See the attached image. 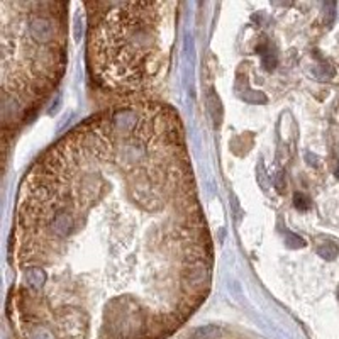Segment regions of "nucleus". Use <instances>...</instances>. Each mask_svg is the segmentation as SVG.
Returning a JSON list of instances; mask_svg holds the SVG:
<instances>
[{"label":"nucleus","mask_w":339,"mask_h":339,"mask_svg":"<svg viewBox=\"0 0 339 339\" xmlns=\"http://www.w3.org/2000/svg\"><path fill=\"white\" fill-rule=\"evenodd\" d=\"M63 3L14 2L2 7L3 105L31 107L56 83L65 68Z\"/></svg>","instance_id":"obj_1"},{"label":"nucleus","mask_w":339,"mask_h":339,"mask_svg":"<svg viewBox=\"0 0 339 339\" xmlns=\"http://www.w3.org/2000/svg\"><path fill=\"white\" fill-rule=\"evenodd\" d=\"M92 27L93 73L109 88L136 90L156 75L163 41L161 24L170 3H110Z\"/></svg>","instance_id":"obj_2"},{"label":"nucleus","mask_w":339,"mask_h":339,"mask_svg":"<svg viewBox=\"0 0 339 339\" xmlns=\"http://www.w3.org/2000/svg\"><path fill=\"white\" fill-rule=\"evenodd\" d=\"M221 331L216 326H205V328L197 329L194 333V339H217Z\"/></svg>","instance_id":"obj_3"},{"label":"nucleus","mask_w":339,"mask_h":339,"mask_svg":"<svg viewBox=\"0 0 339 339\" xmlns=\"http://www.w3.org/2000/svg\"><path fill=\"white\" fill-rule=\"evenodd\" d=\"M319 255L323 256V258L334 260L338 256V246L333 243H326L323 248H319Z\"/></svg>","instance_id":"obj_4"},{"label":"nucleus","mask_w":339,"mask_h":339,"mask_svg":"<svg viewBox=\"0 0 339 339\" xmlns=\"http://www.w3.org/2000/svg\"><path fill=\"white\" fill-rule=\"evenodd\" d=\"M295 207L300 209V210H307L309 207H311V200H309L306 195L297 194L295 195Z\"/></svg>","instance_id":"obj_5"}]
</instances>
